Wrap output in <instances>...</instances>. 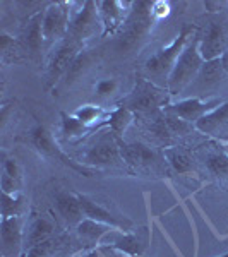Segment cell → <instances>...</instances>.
<instances>
[{"mask_svg": "<svg viewBox=\"0 0 228 257\" xmlns=\"http://www.w3.org/2000/svg\"><path fill=\"white\" fill-rule=\"evenodd\" d=\"M23 185V172L19 163L14 158L2 156V177H0V187L6 194H21Z\"/></svg>", "mask_w": 228, "mask_h": 257, "instance_id": "22", "label": "cell"}, {"mask_svg": "<svg viewBox=\"0 0 228 257\" xmlns=\"http://www.w3.org/2000/svg\"><path fill=\"white\" fill-rule=\"evenodd\" d=\"M218 257H228V252H226V254H221V255H218Z\"/></svg>", "mask_w": 228, "mask_h": 257, "instance_id": "35", "label": "cell"}, {"mask_svg": "<svg viewBox=\"0 0 228 257\" xmlns=\"http://www.w3.org/2000/svg\"><path fill=\"white\" fill-rule=\"evenodd\" d=\"M72 115L77 120H81L84 125H88L89 128H93V131L96 132L103 128V123L108 118L110 111H106L103 106H98V105H81Z\"/></svg>", "mask_w": 228, "mask_h": 257, "instance_id": "23", "label": "cell"}, {"mask_svg": "<svg viewBox=\"0 0 228 257\" xmlns=\"http://www.w3.org/2000/svg\"><path fill=\"white\" fill-rule=\"evenodd\" d=\"M228 50V21L221 16L211 18L199 35V53L202 60H218Z\"/></svg>", "mask_w": 228, "mask_h": 257, "instance_id": "7", "label": "cell"}, {"mask_svg": "<svg viewBox=\"0 0 228 257\" xmlns=\"http://www.w3.org/2000/svg\"><path fill=\"white\" fill-rule=\"evenodd\" d=\"M82 50V45L76 43V41L65 38L57 45V48L53 50L50 62L47 65V79L48 86H55L62 77L67 74L69 67L72 65V62L76 60V57L79 55Z\"/></svg>", "mask_w": 228, "mask_h": 257, "instance_id": "10", "label": "cell"}, {"mask_svg": "<svg viewBox=\"0 0 228 257\" xmlns=\"http://www.w3.org/2000/svg\"><path fill=\"white\" fill-rule=\"evenodd\" d=\"M223 149H225V151L228 153V143H225V144H223Z\"/></svg>", "mask_w": 228, "mask_h": 257, "instance_id": "34", "label": "cell"}, {"mask_svg": "<svg viewBox=\"0 0 228 257\" xmlns=\"http://www.w3.org/2000/svg\"><path fill=\"white\" fill-rule=\"evenodd\" d=\"M119 89V81L115 77H105V79H99L94 84V94L98 98H108L113 93H117Z\"/></svg>", "mask_w": 228, "mask_h": 257, "instance_id": "31", "label": "cell"}, {"mask_svg": "<svg viewBox=\"0 0 228 257\" xmlns=\"http://www.w3.org/2000/svg\"><path fill=\"white\" fill-rule=\"evenodd\" d=\"M69 243V237L67 235H59V237H52L45 242L38 243L30 250H26L23 254V257H55V254L64 248V245Z\"/></svg>", "mask_w": 228, "mask_h": 257, "instance_id": "28", "label": "cell"}, {"mask_svg": "<svg viewBox=\"0 0 228 257\" xmlns=\"http://www.w3.org/2000/svg\"><path fill=\"white\" fill-rule=\"evenodd\" d=\"M94 62V53L93 50H81L79 55L76 57V60L72 62V65L69 67L67 74L64 76L65 84H72L77 79H81V76H84L89 70V67Z\"/></svg>", "mask_w": 228, "mask_h": 257, "instance_id": "29", "label": "cell"}, {"mask_svg": "<svg viewBox=\"0 0 228 257\" xmlns=\"http://www.w3.org/2000/svg\"><path fill=\"white\" fill-rule=\"evenodd\" d=\"M96 26H101L96 2L88 0V2H84V4H79V9L77 11H70L67 38L82 45L91 35H93Z\"/></svg>", "mask_w": 228, "mask_h": 257, "instance_id": "9", "label": "cell"}, {"mask_svg": "<svg viewBox=\"0 0 228 257\" xmlns=\"http://www.w3.org/2000/svg\"><path fill=\"white\" fill-rule=\"evenodd\" d=\"M131 4H122L119 0H105V2H96L98 7V16L99 23L103 28V36L115 35L120 31L126 24V19L129 16V12L126 14V7Z\"/></svg>", "mask_w": 228, "mask_h": 257, "instance_id": "15", "label": "cell"}, {"mask_svg": "<svg viewBox=\"0 0 228 257\" xmlns=\"http://www.w3.org/2000/svg\"><path fill=\"white\" fill-rule=\"evenodd\" d=\"M163 158L177 173H189L194 170L192 158L184 148L180 146H168L163 149Z\"/></svg>", "mask_w": 228, "mask_h": 257, "instance_id": "27", "label": "cell"}, {"mask_svg": "<svg viewBox=\"0 0 228 257\" xmlns=\"http://www.w3.org/2000/svg\"><path fill=\"white\" fill-rule=\"evenodd\" d=\"M204 167L219 182H228V153L225 149H211L206 153Z\"/></svg>", "mask_w": 228, "mask_h": 257, "instance_id": "24", "label": "cell"}, {"mask_svg": "<svg viewBox=\"0 0 228 257\" xmlns=\"http://www.w3.org/2000/svg\"><path fill=\"white\" fill-rule=\"evenodd\" d=\"M202 64H204V60L199 53V33H196L192 40L187 43V47L184 48V52L180 53L172 72H170L167 82L168 93L173 96V94H179L185 88H189L197 77Z\"/></svg>", "mask_w": 228, "mask_h": 257, "instance_id": "5", "label": "cell"}, {"mask_svg": "<svg viewBox=\"0 0 228 257\" xmlns=\"http://www.w3.org/2000/svg\"><path fill=\"white\" fill-rule=\"evenodd\" d=\"M170 4L165 2V0H156V2H153V7H151V14L155 21H161L165 19L167 16L170 14Z\"/></svg>", "mask_w": 228, "mask_h": 257, "instance_id": "32", "label": "cell"}, {"mask_svg": "<svg viewBox=\"0 0 228 257\" xmlns=\"http://www.w3.org/2000/svg\"><path fill=\"white\" fill-rule=\"evenodd\" d=\"M79 163L88 168H101L111 167L131 172V168L126 165L120 153L119 138L111 131H99L98 136H94L93 143L84 149V153L79 156Z\"/></svg>", "mask_w": 228, "mask_h": 257, "instance_id": "3", "label": "cell"}, {"mask_svg": "<svg viewBox=\"0 0 228 257\" xmlns=\"http://www.w3.org/2000/svg\"><path fill=\"white\" fill-rule=\"evenodd\" d=\"M221 99L219 98H197V96H190L185 99H180L177 103H170L168 106H165V111L173 113L177 117H180L185 122L196 125L197 120H201L204 115H208L209 111L216 110L221 105Z\"/></svg>", "mask_w": 228, "mask_h": 257, "instance_id": "11", "label": "cell"}, {"mask_svg": "<svg viewBox=\"0 0 228 257\" xmlns=\"http://www.w3.org/2000/svg\"><path fill=\"white\" fill-rule=\"evenodd\" d=\"M194 127L202 134H209L228 143V101L221 103L216 110L209 111L201 120H197Z\"/></svg>", "mask_w": 228, "mask_h": 257, "instance_id": "17", "label": "cell"}, {"mask_svg": "<svg viewBox=\"0 0 228 257\" xmlns=\"http://www.w3.org/2000/svg\"><path fill=\"white\" fill-rule=\"evenodd\" d=\"M225 70L221 67V62L218 60H209L202 64L201 70H199L197 77L192 82V88L197 91V98H201L202 94L211 93L214 88H218L219 82L225 77Z\"/></svg>", "mask_w": 228, "mask_h": 257, "instance_id": "18", "label": "cell"}, {"mask_svg": "<svg viewBox=\"0 0 228 257\" xmlns=\"http://www.w3.org/2000/svg\"><path fill=\"white\" fill-rule=\"evenodd\" d=\"M219 62H221V67H223V70H225V74H228V50L223 53L221 57H219Z\"/></svg>", "mask_w": 228, "mask_h": 257, "instance_id": "33", "label": "cell"}, {"mask_svg": "<svg viewBox=\"0 0 228 257\" xmlns=\"http://www.w3.org/2000/svg\"><path fill=\"white\" fill-rule=\"evenodd\" d=\"M60 118H62L60 132L67 141H74V139L82 141L84 138H88V136L94 134L93 128L84 125V123H82L81 120H77L74 115H67V113H64V111H62Z\"/></svg>", "mask_w": 228, "mask_h": 257, "instance_id": "26", "label": "cell"}, {"mask_svg": "<svg viewBox=\"0 0 228 257\" xmlns=\"http://www.w3.org/2000/svg\"><path fill=\"white\" fill-rule=\"evenodd\" d=\"M70 7L67 2H50L43 12V38L45 45H53L55 41H64L67 38V30L70 23Z\"/></svg>", "mask_w": 228, "mask_h": 257, "instance_id": "8", "label": "cell"}, {"mask_svg": "<svg viewBox=\"0 0 228 257\" xmlns=\"http://www.w3.org/2000/svg\"><path fill=\"white\" fill-rule=\"evenodd\" d=\"M120 153L126 165L131 170H144L156 167L160 163V156L151 146L141 143V141H132V143H126L124 139H119Z\"/></svg>", "mask_w": 228, "mask_h": 257, "instance_id": "13", "label": "cell"}, {"mask_svg": "<svg viewBox=\"0 0 228 257\" xmlns=\"http://www.w3.org/2000/svg\"><path fill=\"white\" fill-rule=\"evenodd\" d=\"M196 31H197V28L194 26V24H185V26H182L179 36H177L168 47L158 50L155 55L149 57L146 60V64H144V70H146L149 81L151 82L161 81V82H165V88H167L168 76H170V72H172L173 65H175L177 59L180 57V53L184 52V48L187 47V43L192 40V36L196 35Z\"/></svg>", "mask_w": 228, "mask_h": 257, "instance_id": "2", "label": "cell"}, {"mask_svg": "<svg viewBox=\"0 0 228 257\" xmlns=\"http://www.w3.org/2000/svg\"><path fill=\"white\" fill-rule=\"evenodd\" d=\"M72 257H82V252H81V254H77V255H72Z\"/></svg>", "mask_w": 228, "mask_h": 257, "instance_id": "36", "label": "cell"}, {"mask_svg": "<svg viewBox=\"0 0 228 257\" xmlns=\"http://www.w3.org/2000/svg\"><path fill=\"white\" fill-rule=\"evenodd\" d=\"M30 143L33 144V148H35L41 156L50 158V160H55V161H60V163L67 165V167L76 170V172L82 173L84 177H93L94 172H98V170L84 167V165H81L79 161H74L69 155H65V153L59 148L57 141L53 139L52 132H50L45 125H36L35 128H33V131L30 132Z\"/></svg>", "mask_w": 228, "mask_h": 257, "instance_id": "6", "label": "cell"}, {"mask_svg": "<svg viewBox=\"0 0 228 257\" xmlns=\"http://www.w3.org/2000/svg\"><path fill=\"white\" fill-rule=\"evenodd\" d=\"M153 2H132L129 16L126 19V24L120 30V38L117 40V48L120 52L129 53L136 50L146 40V36L151 31V26L155 23V18L151 14Z\"/></svg>", "mask_w": 228, "mask_h": 257, "instance_id": "4", "label": "cell"}, {"mask_svg": "<svg viewBox=\"0 0 228 257\" xmlns=\"http://www.w3.org/2000/svg\"><path fill=\"white\" fill-rule=\"evenodd\" d=\"M170 96L172 94L167 88L155 84L143 76H136L134 88L131 89V93H127V96L122 98L120 105L132 110L136 115H151L168 106Z\"/></svg>", "mask_w": 228, "mask_h": 257, "instance_id": "1", "label": "cell"}, {"mask_svg": "<svg viewBox=\"0 0 228 257\" xmlns=\"http://www.w3.org/2000/svg\"><path fill=\"white\" fill-rule=\"evenodd\" d=\"M53 233H55V223L47 216L36 214L28 225V231L24 233V252L45 242V240L52 238Z\"/></svg>", "mask_w": 228, "mask_h": 257, "instance_id": "21", "label": "cell"}, {"mask_svg": "<svg viewBox=\"0 0 228 257\" xmlns=\"http://www.w3.org/2000/svg\"><path fill=\"white\" fill-rule=\"evenodd\" d=\"M0 240H2V257H23L24 231L21 216L2 218V223H0Z\"/></svg>", "mask_w": 228, "mask_h": 257, "instance_id": "14", "label": "cell"}, {"mask_svg": "<svg viewBox=\"0 0 228 257\" xmlns=\"http://www.w3.org/2000/svg\"><path fill=\"white\" fill-rule=\"evenodd\" d=\"M53 204H55V209H57V213H59V216L65 221V225L77 226L82 219H84V211H82L77 192L57 190V192L53 194Z\"/></svg>", "mask_w": 228, "mask_h": 257, "instance_id": "16", "label": "cell"}, {"mask_svg": "<svg viewBox=\"0 0 228 257\" xmlns=\"http://www.w3.org/2000/svg\"><path fill=\"white\" fill-rule=\"evenodd\" d=\"M24 199L21 194H6L2 192V218L21 216Z\"/></svg>", "mask_w": 228, "mask_h": 257, "instance_id": "30", "label": "cell"}, {"mask_svg": "<svg viewBox=\"0 0 228 257\" xmlns=\"http://www.w3.org/2000/svg\"><path fill=\"white\" fill-rule=\"evenodd\" d=\"M111 231H115V228L105 225V223L94 221V219H89V218H84L79 225L76 226L77 238H79L82 243H86L88 247H91V248L101 245L105 237L108 233H111Z\"/></svg>", "mask_w": 228, "mask_h": 257, "instance_id": "20", "label": "cell"}, {"mask_svg": "<svg viewBox=\"0 0 228 257\" xmlns=\"http://www.w3.org/2000/svg\"><path fill=\"white\" fill-rule=\"evenodd\" d=\"M136 118V113L126 106L119 105L115 110L110 111L108 118L105 120L103 123V128H108V131L113 132L119 139H122V134L129 128V125L132 123V120Z\"/></svg>", "mask_w": 228, "mask_h": 257, "instance_id": "25", "label": "cell"}, {"mask_svg": "<svg viewBox=\"0 0 228 257\" xmlns=\"http://www.w3.org/2000/svg\"><path fill=\"white\" fill-rule=\"evenodd\" d=\"M77 197H79L82 211H84V218L94 219V221H99V223H105V225L115 228V230L126 231V233L132 231V226H134V223H132L131 219L115 214L113 211H110L108 208L101 206L98 201L91 199L89 196H86V194L77 192Z\"/></svg>", "mask_w": 228, "mask_h": 257, "instance_id": "12", "label": "cell"}, {"mask_svg": "<svg viewBox=\"0 0 228 257\" xmlns=\"http://www.w3.org/2000/svg\"><path fill=\"white\" fill-rule=\"evenodd\" d=\"M43 12L45 11H38L33 16H30L26 21V24H24L23 35H21V43H23V47L30 52L31 57H38L41 53V48H43V45H45L43 28H41Z\"/></svg>", "mask_w": 228, "mask_h": 257, "instance_id": "19", "label": "cell"}]
</instances>
